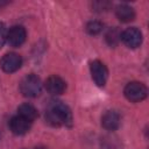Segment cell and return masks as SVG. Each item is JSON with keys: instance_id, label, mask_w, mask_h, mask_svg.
<instances>
[{"instance_id": "cell-1", "label": "cell", "mask_w": 149, "mask_h": 149, "mask_svg": "<svg viewBox=\"0 0 149 149\" xmlns=\"http://www.w3.org/2000/svg\"><path fill=\"white\" fill-rule=\"evenodd\" d=\"M45 120L54 127L71 126L72 114L70 108L62 101H51L45 112Z\"/></svg>"}, {"instance_id": "cell-2", "label": "cell", "mask_w": 149, "mask_h": 149, "mask_svg": "<svg viewBox=\"0 0 149 149\" xmlns=\"http://www.w3.org/2000/svg\"><path fill=\"white\" fill-rule=\"evenodd\" d=\"M41 90H42L41 79L34 73L27 74L20 81V92L27 98L37 97L41 93Z\"/></svg>"}, {"instance_id": "cell-3", "label": "cell", "mask_w": 149, "mask_h": 149, "mask_svg": "<svg viewBox=\"0 0 149 149\" xmlns=\"http://www.w3.org/2000/svg\"><path fill=\"white\" fill-rule=\"evenodd\" d=\"M123 93H125V97L129 101L140 102L147 98L148 90H147V86L140 81H130L126 85Z\"/></svg>"}, {"instance_id": "cell-4", "label": "cell", "mask_w": 149, "mask_h": 149, "mask_svg": "<svg viewBox=\"0 0 149 149\" xmlns=\"http://www.w3.org/2000/svg\"><path fill=\"white\" fill-rule=\"evenodd\" d=\"M90 71H91V76H92L93 81L98 86L101 87L106 84L107 78H108V70L102 62L93 61L90 65Z\"/></svg>"}, {"instance_id": "cell-5", "label": "cell", "mask_w": 149, "mask_h": 149, "mask_svg": "<svg viewBox=\"0 0 149 149\" xmlns=\"http://www.w3.org/2000/svg\"><path fill=\"white\" fill-rule=\"evenodd\" d=\"M121 40L128 48L135 49L142 43V33L139 28L130 27L121 33Z\"/></svg>"}, {"instance_id": "cell-6", "label": "cell", "mask_w": 149, "mask_h": 149, "mask_svg": "<svg viewBox=\"0 0 149 149\" xmlns=\"http://www.w3.org/2000/svg\"><path fill=\"white\" fill-rule=\"evenodd\" d=\"M0 65L2 68V70L7 73H12L17 71L21 65H22V58L20 55L15 54V52H9L6 54L1 61H0Z\"/></svg>"}, {"instance_id": "cell-7", "label": "cell", "mask_w": 149, "mask_h": 149, "mask_svg": "<svg viewBox=\"0 0 149 149\" xmlns=\"http://www.w3.org/2000/svg\"><path fill=\"white\" fill-rule=\"evenodd\" d=\"M26 37L27 33L22 26H13L9 30H7L6 42L12 47H20L24 43Z\"/></svg>"}, {"instance_id": "cell-8", "label": "cell", "mask_w": 149, "mask_h": 149, "mask_svg": "<svg viewBox=\"0 0 149 149\" xmlns=\"http://www.w3.org/2000/svg\"><path fill=\"white\" fill-rule=\"evenodd\" d=\"M45 90L52 94V95H59L62 93L65 92L66 90V83L63 78L58 77V76H50L44 84Z\"/></svg>"}, {"instance_id": "cell-9", "label": "cell", "mask_w": 149, "mask_h": 149, "mask_svg": "<svg viewBox=\"0 0 149 149\" xmlns=\"http://www.w3.org/2000/svg\"><path fill=\"white\" fill-rule=\"evenodd\" d=\"M121 125V115L116 111H107L101 116V126L107 130H116Z\"/></svg>"}, {"instance_id": "cell-10", "label": "cell", "mask_w": 149, "mask_h": 149, "mask_svg": "<svg viewBox=\"0 0 149 149\" xmlns=\"http://www.w3.org/2000/svg\"><path fill=\"white\" fill-rule=\"evenodd\" d=\"M31 122L23 119L20 115H15L9 121V128L15 135H24L30 129Z\"/></svg>"}, {"instance_id": "cell-11", "label": "cell", "mask_w": 149, "mask_h": 149, "mask_svg": "<svg viewBox=\"0 0 149 149\" xmlns=\"http://www.w3.org/2000/svg\"><path fill=\"white\" fill-rule=\"evenodd\" d=\"M115 14H116V17L121 21V22H130L135 19V10L133 7L126 5V3H122V5H119L115 9Z\"/></svg>"}, {"instance_id": "cell-12", "label": "cell", "mask_w": 149, "mask_h": 149, "mask_svg": "<svg viewBox=\"0 0 149 149\" xmlns=\"http://www.w3.org/2000/svg\"><path fill=\"white\" fill-rule=\"evenodd\" d=\"M17 115L22 116L23 119L28 120L29 122H33L34 120L37 119L38 112H37V109L33 105H30V104H22L17 108Z\"/></svg>"}, {"instance_id": "cell-13", "label": "cell", "mask_w": 149, "mask_h": 149, "mask_svg": "<svg viewBox=\"0 0 149 149\" xmlns=\"http://www.w3.org/2000/svg\"><path fill=\"white\" fill-rule=\"evenodd\" d=\"M106 41L109 45H116L121 41V31L118 28H112L106 34Z\"/></svg>"}, {"instance_id": "cell-14", "label": "cell", "mask_w": 149, "mask_h": 149, "mask_svg": "<svg viewBox=\"0 0 149 149\" xmlns=\"http://www.w3.org/2000/svg\"><path fill=\"white\" fill-rule=\"evenodd\" d=\"M102 29H104V24L100 21L94 20V21L87 22V24H86V31L90 35H98L102 31Z\"/></svg>"}, {"instance_id": "cell-15", "label": "cell", "mask_w": 149, "mask_h": 149, "mask_svg": "<svg viewBox=\"0 0 149 149\" xmlns=\"http://www.w3.org/2000/svg\"><path fill=\"white\" fill-rule=\"evenodd\" d=\"M6 37H7V29L2 22H0V49L3 47L6 43Z\"/></svg>"}, {"instance_id": "cell-16", "label": "cell", "mask_w": 149, "mask_h": 149, "mask_svg": "<svg viewBox=\"0 0 149 149\" xmlns=\"http://www.w3.org/2000/svg\"><path fill=\"white\" fill-rule=\"evenodd\" d=\"M35 149H45V148H43V147H37V148H35Z\"/></svg>"}, {"instance_id": "cell-17", "label": "cell", "mask_w": 149, "mask_h": 149, "mask_svg": "<svg viewBox=\"0 0 149 149\" xmlns=\"http://www.w3.org/2000/svg\"><path fill=\"white\" fill-rule=\"evenodd\" d=\"M1 5H2V3H1V1H0V7H1Z\"/></svg>"}, {"instance_id": "cell-18", "label": "cell", "mask_w": 149, "mask_h": 149, "mask_svg": "<svg viewBox=\"0 0 149 149\" xmlns=\"http://www.w3.org/2000/svg\"><path fill=\"white\" fill-rule=\"evenodd\" d=\"M0 139H1V134H0Z\"/></svg>"}]
</instances>
